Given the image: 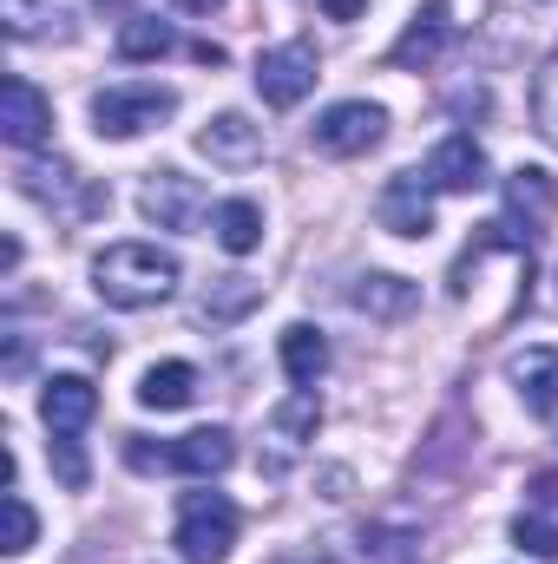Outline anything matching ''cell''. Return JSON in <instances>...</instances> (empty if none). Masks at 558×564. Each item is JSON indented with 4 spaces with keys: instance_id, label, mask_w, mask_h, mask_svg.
<instances>
[{
    "instance_id": "cell-1",
    "label": "cell",
    "mask_w": 558,
    "mask_h": 564,
    "mask_svg": "<svg viewBox=\"0 0 558 564\" xmlns=\"http://www.w3.org/2000/svg\"><path fill=\"white\" fill-rule=\"evenodd\" d=\"M178 282H184V263L158 243H112L93 257V289L112 308H158L178 295Z\"/></svg>"
},
{
    "instance_id": "cell-2",
    "label": "cell",
    "mask_w": 558,
    "mask_h": 564,
    "mask_svg": "<svg viewBox=\"0 0 558 564\" xmlns=\"http://www.w3.org/2000/svg\"><path fill=\"white\" fill-rule=\"evenodd\" d=\"M171 545L184 564H224L237 545V506L224 492H184L178 499V525H171Z\"/></svg>"
},
{
    "instance_id": "cell-3",
    "label": "cell",
    "mask_w": 558,
    "mask_h": 564,
    "mask_svg": "<svg viewBox=\"0 0 558 564\" xmlns=\"http://www.w3.org/2000/svg\"><path fill=\"white\" fill-rule=\"evenodd\" d=\"M126 459L139 466V473H191V479H217L230 459H237V440L224 433V426H197V433H184V440H171V446H144L139 433L126 440Z\"/></svg>"
},
{
    "instance_id": "cell-4",
    "label": "cell",
    "mask_w": 558,
    "mask_h": 564,
    "mask_svg": "<svg viewBox=\"0 0 558 564\" xmlns=\"http://www.w3.org/2000/svg\"><path fill=\"white\" fill-rule=\"evenodd\" d=\"M171 112H178V93H171V86H151V79L93 93V132H99V139H139L151 126H164Z\"/></svg>"
},
{
    "instance_id": "cell-5",
    "label": "cell",
    "mask_w": 558,
    "mask_h": 564,
    "mask_svg": "<svg viewBox=\"0 0 558 564\" xmlns=\"http://www.w3.org/2000/svg\"><path fill=\"white\" fill-rule=\"evenodd\" d=\"M20 191L33 197V204H46V210H60V217H93V210H106L112 197H106V184H93V177H79L73 164H40V158H26L20 171Z\"/></svg>"
},
{
    "instance_id": "cell-6",
    "label": "cell",
    "mask_w": 558,
    "mask_h": 564,
    "mask_svg": "<svg viewBox=\"0 0 558 564\" xmlns=\"http://www.w3.org/2000/svg\"><path fill=\"white\" fill-rule=\"evenodd\" d=\"M382 139H388V112L375 99H335L315 119V132H309V144L322 158H362V151H375Z\"/></svg>"
},
{
    "instance_id": "cell-7",
    "label": "cell",
    "mask_w": 558,
    "mask_h": 564,
    "mask_svg": "<svg viewBox=\"0 0 558 564\" xmlns=\"http://www.w3.org/2000/svg\"><path fill=\"white\" fill-rule=\"evenodd\" d=\"M315 46L309 40H282L270 46L264 59H257V93H264V106L270 112H289V106H302L309 99V86H315Z\"/></svg>"
},
{
    "instance_id": "cell-8",
    "label": "cell",
    "mask_w": 558,
    "mask_h": 564,
    "mask_svg": "<svg viewBox=\"0 0 558 564\" xmlns=\"http://www.w3.org/2000/svg\"><path fill=\"white\" fill-rule=\"evenodd\" d=\"M375 224L388 230V237H433V184L420 177V171H401V177H388V191L375 197Z\"/></svg>"
},
{
    "instance_id": "cell-9",
    "label": "cell",
    "mask_w": 558,
    "mask_h": 564,
    "mask_svg": "<svg viewBox=\"0 0 558 564\" xmlns=\"http://www.w3.org/2000/svg\"><path fill=\"white\" fill-rule=\"evenodd\" d=\"M0 139L13 144V151H40V144L53 139V99L33 79H20V73L0 86Z\"/></svg>"
},
{
    "instance_id": "cell-10",
    "label": "cell",
    "mask_w": 558,
    "mask_h": 564,
    "mask_svg": "<svg viewBox=\"0 0 558 564\" xmlns=\"http://www.w3.org/2000/svg\"><path fill=\"white\" fill-rule=\"evenodd\" d=\"M204 184L197 177H184V171H151L139 191V210L144 224H158V230H191L197 217H204Z\"/></svg>"
},
{
    "instance_id": "cell-11",
    "label": "cell",
    "mask_w": 558,
    "mask_h": 564,
    "mask_svg": "<svg viewBox=\"0 0 558 564\" xmlns=\"http://www.w3.org/2000/svg\"><path fill=\"white\" fill-rule=\"evenodd\" d=\"M447 46H453V7H447V0H420L415 20L401 26V40H395V53H388V59L415 73V66H433Z\"/></svg>"
},
{
    "instance_id": "cell-12",
    "label": "cell",
    "mask_w": 558,
    "mask_h": 564,
    "mask_svg": "<svg viewBox=\"0 0 558 564\" xmlns=\"http://www.w3.org/2000/svg\"><path fill=\"white\" fill-rule=\"evenodd\" d=\"M197 151H204L211 164H224V171H244V164L264 158V126H257L250 112H217V119L197 132Z\"/></svg>"
},
{
    "instance_id": "cell-13",
    "label": "cell",
    "mask_w": 558,
    "mask_h": 564,
    "mask_svg": "<svg viewBox=\"0 0 558 564\" xmlns=\"http://www.w3.org/2000/svg\"><path fill=\"white\" fill-rule=\"evenodd\" d=\"M427 184H433V191H453V197L480 191V184H486V151H480V139H473V132H453V139L433 144Z\"/></svg>"
},
{
    "instance_id": "cell-14",
    "label": "cell",
    "mask_w": 558,
    "mask_h": 564,
    "mask_svg": "<svg viewBox=\"0 0 558 564\" xmlns=\"http://www.w3.org/2000/svg\"><path fill=\"white\" fill-rule=\"evenodd\" d=\"M506 381L519 388L526 414H539V421L558 414V348H519V355L506 361Z\"/></svg>"
},
{
    "instance_id": "cell-15",
    "label": "cell",
    "mask_w": 558,
    "mask_h": 564,
    "mask_svg": "<svg viewBox=\"0 0 558 564\" xmlns=\"http://www.w3.org/2000/svg\"><path fill=\"white\" fill-rule=\"evenodd\" d=\"M93 414H99V388L86 375H53L40 388V421H46V433H79Z\"/></svg>"
},
{
    "instance_id": "cell-16",
    "label": "cell",
    "mask_w": 558,
    "mask_h": 564,
    "mask_svg": "<svg viewBox=\"0 0 558 564\" xmlns=\"http://www.w3.org/2000/svg\"><path fill=\"white\" fill-rule=\"evenodd\" d=\"M315 426H322V401H315V388H296L277 414H270V440H277V459H270V466H289V459L315 440Z\"/></svg>"
},
{
    "instance_id": "cell-17",
    "label": "cell",
    "mask_w": 558,
    "mask_h": 564,
    "mask_svg": "<svg viewBox=\"0 0 558 564\" xmlns=\"http://www.w3.org/2000/svg\"><path fill=\"white\" fill-rule=\"evenodd\" d=\"M348 302L368 315V322H401L408 308L420 302V289L408 276H388V270H368V276L348 289Z\"/></svg>"
},
{
    "instance_id": "cell-18",
    "label": "cell",
    "mask_w": 558,
    "mask_h": 564,
    "mask_svg": "<svg viewBox=\"0 0 558 564\" xmlns=\"http://www.w3.org/2000/svg\"><path fill=\"white\" fill-rule=\"evenodd\" d=\"M191 401H197V368H191V361H158V368H144L139 408L178 414V408H191Z\"/></svg>"
},
{
    "instance_id": "cell-19",
    "label": "cell",
    "mask_w": 558,
    "mask_h": 564,
    "mask_svg": "<svg viewBox=\"0 0 558 564\" xmlns=\"http://www.w3.org/2000/svg\"><path fill=\"white\" fill-rule=\"evenodd\" d=\"M277 355H282V375H289L296 388H315L322 368H329V341H322V328H309V322H289V328H282Z\"/></svg>"
},
{
    "instance_id": "cell-20",
    "label": "cell",
    "mask_w": 558,
    "mask_h": 564,
    "mask_svg": "<svg viewBox=\"0 0 558 564\" xmlns=\"http://www.w3.org/2000/svg\"><path fill=\"white\" fill-rule=\"evenodd\" d=\"M211 237H217L230 257H250V250L264 243V204H250V197L217 204V210H211Z\"/></svg>"
},
{
    "instance_id": "cell-21",
    "label": "cell",
    "mask_w": 558,
    "mask_h": 564,
    "mask_svg": "<svg viewBox=\"0 0 558 564\" xmlns=\"http://www.w3.org/2000/svg\"><path fill=\"white\" fill-rule=\"evenodd\" d=\"M257 302H264V282H250V276H217L211 289H204V302H197V322H204V328H224V322L250 315Z\"/></svg>"
},
{
    "instance_id": "cell-22",
    "label": "cell",
    "mask_w": 558,
    "mask_h": 564,
    "mask_svg": "<svg viewBox=\"0 0 558 564\" xmlns=\"http://www.w3.org/2000/svg\"><path fill=\"white\" fill-rule=\"evenodd\" d=\"M552 204H558V191H552V177H546L539 164H519V171L506 177V210L526 217V230H539V224L552 217Z\"/></svg>"
},
{
    "instance_id": "cell-23",
    "label": "cell",
    "mask_w": 558,
    "mask_h": 564,
    "mask_svg": "<svg viewBox=\"0 0 558 564\" xmlns=\"http://www.w3.org/2000/svg\"><path fill=\"white\" fill-rule=\"evenodd\" d=\"M7 33L13 40H66L73 26H66V7L60 0H7Z\"/></svg>"
},
{
    "instance_id": "cell-24",
    "label": "cell",
    "mask_w": 558,
    "mask_h": 564,
    "mask_svg": "<svg viewBox=\"0 0 558 564\" xmlns=\"http://www.w3.org/2000/svg\"><path fill=\"white\" fill-rule=\"evenodd\" d=\"M178 46V33L164 26V20H151V13H126V26H119V59H164Z\"/></svg>"
},
{
    "instance_id": "cell-25",
    "label": "cell",
    "mask_w": 558,
    "mask_h": 564,
    "mask_svg": "<svg viewBox=\"0 0 558 564\" xmlns=\"http://www.w3.org/2000/svg\"><path fill=\"white\" fill-rule=\"evenodd\" d=\"M533 126H539L546 144H558V53L539 66V79H533Z\"/></svg>"
},
{
    "instance_id": "cell-26",
    "label": "cell",
    "mask_w": 558,
    "mask_h": 564,
    "mask_svg": "<svg viewBox=\"0 0 558 564\" xmlns=\"http://www.w3.org/2000/svg\"><path fill=\"white\" fill-rule=\"evenodd\" d=\"M33 539H40V519H33V506L20 499V492H7V558H26L33 552Z\"/></svg>"
},
{
    "instance_id": "cell-27",
    "label": "cell",
    "mask_w": 558,
    "mask_h": 564,
    "mask_svg": "<svg viewBox=\"0 0 558 564\" xmlns=\"http://www.w3.org/2000/svg\"><path fill=\"white\" fill-rule=\"evenodd\" d=\"M513 545L533 552V558H558V525L539 519V512H519V519H513Z\"/></svg>"
},
{
    "instance_id": "cell-28",
    "label": "cell",
    "mask_w": 558,
    "mask_h": 564,
    "mask_svg": "<svg viewBox=\"0 0 558 564\" xmlns=\"http://www.w3.org/2000/svg\"><path fill=\"white\" fill-rule=\"evenodd\" d=\"M53 466H60V486H86V459H79V440L73 433H53Z\"/></svg>"
},
{
    "instance_id": "cell-29",
    "label": "cell",
    "mask_w": 558,
    "mask_h": 564,
    "mask_svg": "<svg viewBox=\"0 0 558 564\" xmlns=\"http://www.w3.org/2000/svg\"><path fill=\"white\" fill-rule=\"evenodd\" d=\"M315 7H322V13H329V20H342V26H348V20H362V13H368V0H315Z\"/></svg>"
},
{
    "instance_id": "cell-30",
    "label": "cell",
    "mask_w": 558,
    "mask_h": 564,
    "mask_svg": "<svg viewBox=\"0 0 558 564\" xmlns=\"http://www.w3.org/2000/svg\"><path fill=\"white\" fill-rule=\"evenodd\" d=\"M13 270H20V237L0 243V276H13Z\"/></svg>"
},
{
    "instance_id": "cell-31",
    "label": "cell",
    "mask_w": 558,
    "mask_h": 564,
    "mask_svg": "<svg viewBox=\"0 0 558 564\" xmlns=\"http://www.w3.org/2000/svg\"><path fill=\"white\" fill-rule=\"evenodd\" d=\"M289 564H342V558H335L329 545H309V552H296V558H289Z\"/></svg>"
},
{
    "instance_id": "cell-32",
    "label": "cell",
    "mask_w": 558,
    "mask_h": 564,
    "mask_svg": "<svg viewBox=\"0 0 558 564\" xmlns=\"http://www.w3.org/2000/svg\"><path fill=\"white\" fill-rule=\"evenodd\" d=\"M184 13H211V7H224V0H178Z\"/></svg>"
}]
</instances>
